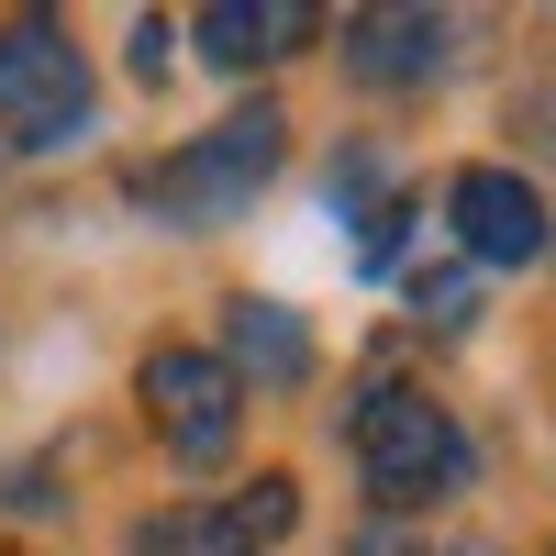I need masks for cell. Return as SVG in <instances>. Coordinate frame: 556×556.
<instances>
[{
	"label": "cell",
	"mask_w": 556,
	"mask_h": 556,
	"mask_svg": "<svg viewBox=\"0 0 556 556\" xmlns=\"http://www.w3.org/2000/svg\"><path fill=\"white\" fill-rule=\"evenodd\" d=\"M534 134H545V146H556V89H545V101H534Z\"/></svg>",
	"instance_id": "obj_11"
},
{
	"label": "cell",
	"mask_w": 556,
	"mask_h": 556,
	"mask_svg": "<svg viewBox=\"0 0 556 556\" xmlns=\"http://www.w3.org/2000/svg\"><path fill=\"white\" fill-rule=\"evenodd\" d=\"M345 445H356V479H367L379 513H434V501L468 490V424H456L434 390H412V379L356 390Z\"/></svg>",
	"instance_id": "obj_1"
},
{
	"label": "cell",
	"mask_w": 556,
	"mask_h": 556,
	"mask_svg": "<svg viewBox=\"0 0 556 556\" xmlns=\"http://www.w3.org/2000/svg\"><path fill=\"white\" fill-rule=\"evenodd\" d=\"M134 390H146V424L167 434L178 468H223V456H235V434H245V390H235V367H223L212 345H156Z\"/></svg>",
	"instance_id": "obj_3"
},
{
	"label": "cell",
	"mask_w": 556,
	"mask_h": 556,
	"mask_svg": "<svg viewBox=\"0 0 556 556\" xmlns=\"http://www.w3.org/2000/svg\"><path fill=\"white\" fill-rule=\"evenodd\" d=\"M223 367H235V390H301L312 379V334H301V312H278V301H235V323H223Z\"/></svg>",
	"instance_id": "obj_9"
},
{
	"label": "cell",
	"mask_w": 556,
	"mask_h": 556,
	"mask_svg": "<svg viewBox=\"0 0 556 556\" xmlns=\"http://www.w3.org/2000/svg\"><path fill=\"white\" fill-rule=\"evenodd\" d=\"M0 123H12V146H67L89 123V67L67 23H45V12L0 23Z\"/></svg>",
	"instance_id": "obj_4"
},
{
	"label": "cell",
	"mask_w": 556,
	"mask_h": 556,
	"mask_svg": "<svg viewBox=\"0 0 556 556\" xmlns=\"http://www.w3.org/2000/svg\"><path fill=\"white\" fill-rule=\"evenodd\" d=\"M456 56V12H356L345 23V67L379 89H424Z\"/></svg>",
	"instance_id": "obj_7"
},
{
	"label": "cell",
	"mask_w": 556,
	"mask_h": 556,
	"mask_svg": "<svg viewBox=\"0 0 556 556\" xmlns=\"http://www.w3.org/2000/svg\"><path fill=\"white\" fill-rule=\"evenodd\" d=\"M290 523H301V490L267 468V479L223 490V501H167V513H146L134 523V556H267Z\"/></svg>",
	"instance_id": "obj_5"
},
{
	"label": "cell",
	"mask_w": 556,
	"mask_h": 556,
	"mask_svg": "<svg viewBox=\"0 0 556 556\" xmlns=\"http://www.w3.org/2000/svg\"><path fill=\"white\" fill-rule=\"evenodd\" d=\"M190 34H201V56H212V67H278V56H301L323 23L301 12V0H212Z\"/></svg>",
	"instance_id": "obj_8"
},
{
	"label": "cell",
	"mask_w": 556,
	"mask_h": 556,
	"mask_svg": "<svg viewBox=\"0 0 556 556\" xmlns=\"http://www.w3.org/2000/svg\"><path fill=\"white\" fill-rule=\"evenodd\" d=\"M445 223H456V245H468L479 267H534L556 245V223H545L523 167H456L445 178Z\"/></svg>",
	"instance_id": "obj_6"
},
{
	"label": "cell",
	"mask_w": 556,
	"mask_h": 556,
	"mask_svg": "<svg viewBox=\"0 0 556 556\" xmlns=\"http://www.w3.org/2000/svg\"><path fill=\"white\" fill-rule=\"evenodd\" d=\"M412 312H424V323H468V312H479V290H468V267H445V278L424 267V278H412Z\"/></svg>",
	"instance_id": "obj_10"
},
{
	"label": "cell",
	"mask_w": 556,
	"mask_h": 556,
	"mask_svg": "<svg viewBox=\"0 0 556 556\" xmlns=\"http://www.w3.org/2000/svg\"><path fill=\"white\" fill-rule=\"evenodd\" d=\"M278 146H290V123H278L267 101H256V112H223L212 134H190V146L146 178V201H156L167 223H190V235H212V223H235L267 178H278Z\"/></svg>",
	"instance_id": "obj_2"
}]
</instances>
